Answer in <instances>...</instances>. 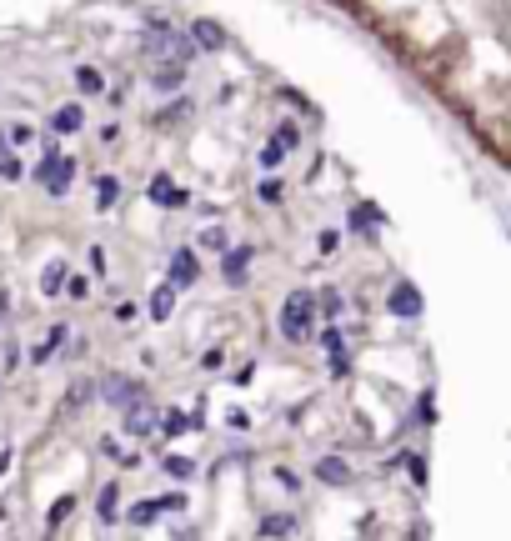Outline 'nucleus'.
<instances>
[{
  "label": "nucleus",
  "instance_id": "17",
  "mask_svg": "<svg viewBox=\"0 0 511 541\" xmlns=\"http://www.w3.org/2000/svg\"><path fill=\"white\" fill-rule=\"evenodd\" d=\"M341 346H346V341H341V331H336V326H326V331H321V351L331 356V366H336V371L346 366V351H341Z\"/></svg>",
  "mask_w": 511,
  "mask_h": 541
},
{
  "label": "nucleus",
  "instance_id": "7",
  "mask_svg": "<svg viewBox=\"0 0 511 541\" xmlns=\"http://www.w3.org/2000/svg\"><path fill=\"white\" fill-rule=\"evenodd\" d=\"M386 311H391L396 321H416V316H421V291H416L411 281H396L391 296H386Z\"/></svg>",
  "mask_w": 511,
  "mask_h": 541
},
{
  "label": "nucleus",
  "instance_id": "5",
  "mask_svg": "<svg viewBox=\"0 0 511 541\" xmlns=\"http://www.w3.org/2000/svg\"><path fill=\"white\" fill-rule=\"evenodd\" d=\"M96 396L126 411V406L141 396V386H136V376H121V371H111V376H101V381H96Z\"/></svg>",
  "mask_w": 511,
  "mask_h": 541
},
{
  "label": "nucleus",
  "instance_id": "12",
  "mask_svg": "<svg viewBox=\"0 0 511 541\" xmlns=\"http://www.w3.org/2000/svg\"><path fill=\"white\" fill-rule=\"evenodd\" d=\"M181 81H186V61H156L151 66V86L156 91H176Z\"/></svg>",
  "mask_w": 511,
  "mask_h": 541
},
{
  "label": "nucleus",
  "instance_id": "9",
  "mask_svg": "<svg viewBox=\"0 0 511 541\" xmlns=\"http://www.w3.org/2000/svg\"><path fill=\"white\" fill-rule=\"evenodd\" d=\"M316 481H321V486H351L356 471H351L346 456H321V461H316Z\"/></svg>",
  "mask_w": 511,
  "mask_h": 541
},
{
  "label": "nucleus",
  "instance_id": "19",
  "mask_svg": "<svg viewBox=\"0 0 511 541\" xmlns=\"http://www.w3.org/2000/svg\"><path fill=\"white\" fill-rule=\"evenodd\" d=\"M191 426L201 431V416H196V421H191V416H181V411H166V416H161V436H186Z\"/></svg>",
  "mask_w": 511,
  "mask_h": 541
},
{
  "label": "nucleus",
  "instance_id": "13",
  "mask_svg": "<svg viewBox=\"0 0 511 541\" xmlns=\"http://www.w3.org/2000/svg\"><path fill=\"white\" fill-rule=\"evenodd\" d=\"M86 126V111H81V101H71V106H61L56 116H51V131L56 136H76Z\"/></svg>",
  "mask_w": 511,
  "mask_h": 541
},
{
  "label": "nucleus",
  "instance_id": "6",
  "mask_svg": "<svg viewBox=\"0 0 511 541\" xmlns=\"http://www.w3.org/2000/svg\"><path fill=\"white\" fill-rule=\"evenodd\" d=\"M296 146H301V131H296V126H276V131H271V141H266V151H261V166H266V171H276V166H281Z\"/></svg>",
  "mask_w": 511,
  "mask_h": 541
},
{
  "label": "nucleus",
  "instance_id": "24",
  "mask_svg": "<svg viewBox=\"0 0 511 541\" xmlns=\"http://www.w3.org/2000/svg\"><path fill=\"white\" fill-rule=\"evenodd\" d=\"M76 86H81V96H101V91H106L101 71H91V66H81V71H76Z\"/></svg>",
  "mask_w": 511,
  "mask_h": 541
},
{
  "label": "nucleus",
  "instance_id": "1",
  "mask_svg": "<svg viewBox=\"0 0 511 541\" xmlns=\"http://www.w3.org/2000/svg\"><path fill=\"white\" fill-rule=\"evenodd\" d=\"M311 321H316V291H291L281 301V331L291 341H306L311 336Z\"/></svg>",
  "mask_w": 511,
  "mask_h": 541
},
{
  "label": "nucleus",
  "instance_id": "8",
  "mask_svg": "<svg viewBox=\"0 0 511 541\" xmlns=\"http://www.w3.org/2000/svg\"><path fill=\"white\" fill-rule=\"evenodd\" d=\"M146 201H151V206H166V211H181L191 196H186V191H181L171 176H151V186H146Z\"/></svg>",
  "mask_w": 511,
  "mask_h": 541
},
{
  "label": "nucleus",
  "instance_id": "30",
  "mask_svg": "<svg viewBox=\"0 0 511 541\" xmlns=\"http://www.w3.org/2000/svg\"><path fill=\"white\" fill-rule=\"evenodd\" d=\"M111 316H116V326H131V321H136V306H131V301H121Z\"/></svg>",
  "mask_w": 511,
  "mask_h": 541
},
{
  "label": "nucleus",
  "instance_id": "18",
  "mask_svg": "<svg viewBox=\"0 0 511 541\" xmlns=\"http://www.w3.org/2000/svg\"><path fill=\"white\" fill-rule=\"evenodd\" d=\"M61 341H66V326H56V331H51L41 346H31V366H46V361L56 356V346H61Z\"/></svg>",
  "mask_w": 511,
  "mask_h": 541
},
{
  "label": "nucleus",
  "instance_id": "29",
  "mask_svg": "<svg viewBox=\"0 0 511 541\" xmlns=\"http://www.w3.org/2000/svg\"><path fill=\"white\" fill-rule=\"evenodd\" d=\"M101 516H106V521H116V486H106V491H101Z\"/></svg>",
  "mask_w": 511,
  "mask_h": 541
},
{
  "label": "nucleus",
  "instance_id": "31",
  "mask_svg": "<svg viewBox=\"0 0 511 541\" xmlns=\"http://www.w3.org/2000/svg\"><path fill=\"white\" fill-rule=\"evenodd\" d=\"M0 176L16 181V176H21V161H16V156H0Z\"/></svg>",
  "mask_w": 511,
  "mask_h": 541
},
{
  "label": "nucleus",
  "instance_id": "16",
  "mask_svg": "<svg viewBox=\"0 0 511 541\" xmlns=\"http://www.w3.org/2000/svg\"><path fill=\"white\" fill-rule=\"evenodd\" d=\"M316 316H321V321H336V316H341V291L321 286V291H316Z\"/></svg>",
  "mask_w": 511,
  "mask_h": 541
},
{
  "label": "nucleus",
  "instance_id": "23",
  "mask_svg": "<svg viewBox=\"0 0 511 541\" xmlns=\"http://www.w3.org/2000/svg\"><path fill=\"white\" fill-rule=\"evenodd\" d=\"M161 471H166L171 481H191V476H196V461H186V456H166Z\"/></svg>",
  "mask_w": 511,
  "mask_h": 541
},
{
  "label": "nucleus",
  "instance_id": "36",
  "mask_svg": "<svg viewBox=\"0 0 511 541\" xmlns=\"http://www.w3.org/2000/svg\"><path fill=\"white\" fill-rule=\"evenodd\" d=\"M276 481H281V486H286V491H296V486H301V481H296V476H291V471H286V466H276Z\"/></svg>",
  "mask_w": 511,
  "mask_h": 541
},
{
  "label": "nucleus",
  "instance_id": "22",
  "mask_svg": "<svg viewBox=\"0 0 511 541\" xmlns=\"http://www.w3.org/2000/svg\"><path fill=\"white\" fill-rule=\"evenodd\" d=\"M201 251H221V256H226V251H231L226 226H206V231H201Z\"/></svg>",
  "mask_w": 511,
  "mask_h": 541
},
{
  "label": "nucleus",
  "instance_id": "14",
  "mask_svg": "<svg viewBox=\"0 0 511 541\" xmlns=\"http://www.w3.org/2000/svg\"><path fill=\"white\" fill-rule=\"evenodd\" d=\"M171 311H176V286L166 281V286H156V291H151L146 316H151V321H171Z\"/></svg>",
  "mask_w": 511,
  "mask_h": 541
},
{
  "label": "nucleus",
  "instance_id": "15",
  "mask_svg": "<svg viewBox=\"0 0 511 541\" xmlns=\"http://www.w3.org/2000/svg\"><path fill=\"white\" fill-rule=\"evenodd\" d=\"M246 266H251V251H246V246H241V251H226V256H221L226 286H241V281H246Z\"/></svg>",
  "mask_w": 511,
  "mask_h": 541
},
{
  "label": "nucleus",
  "instance_id": "35",
  "mask_svg": "<svg viewBox=\"0 0 511 541\" xmlns=\"http://www.w3.org/2000/svg\"><path fill=\"white\" fill-rule=\"evenodd\" d=\"M316 251H321V256H331V251H336V231H326V236H316Z\"/></svg>",
  "mask_w": 511,
  "mask_h": 541
},
{
  "label": "nucleus",
  "instance_id": "25",
  "mask_svg": "<svg viewBox=\"0 0 511 541\" xmlns=\"http://www.w3.org/2000/svg\"><path fill=\"white\" fill-rule=\"evenodd\" d=\"M116 196H121V181H116V176H101V181H96V201H101V211H111Z\"/></svg>",
  "mask_w": 511,
  "mask_h": 541
},
{
  "label": "nucleus",
  "instance_id": "20",
  "mask_svg": "<svg viewBox=\"0 0 511 541\" xmlns=\"http://www.w3.org/2000/svg\"><path fill=\"white\" fill-rule=\"evenodd\" d=\"M161 511H166V501H136V506L126 511V521H131V526H151Z\"/></svg>",
  "mask_w": 511,
  "mask_h": 541
},
{
  "label": "nucleus",
  "instance_id": "26",
  "mask_svg": "<svg viewBox=\"0 0 511 541\" xmlns=\"http://www.w3.org/2000/svg\"><path fill=\"white\" fill-rule=\"evenodd\" d=\"M296 531V516H266L261 521V536H291Z\"/></svg>",
  "mask_w": 511,
  "mask_h": 541
},
{
  "label": "nucleus",
  "instance_id": "32",
  "mask_svg": "<svg viewBox=\"0 0 511 541\" xmlns=\"http://www.w3.org/2000/svg\"><path fill=\"white\" fill-rule=\"evenodd\" d=\"M191 116V101H176V106H166V121H186Z\"/></svg>",
  "mask_w": 511,
  "mask_h": 541
},
{
  "label": "nucleus",
  "instance_id": "21",
  "mask_svg": "<svg viewBox=\"0 0 511 541\" xmlns=\"http://www.w3.org/2000/svg\"><path fill=\"white\" fill-rule=\"evenodd\" d=\"M66 271H71L66 261H51V266L41 271V291H46V296H56V291L66 286Z\"/></svg>",
  "mask_w": 511,
  "mask_h": 541
},
{
  "label": "nucleus",
  "instance_id": "10",
  "mask_svg": "<svg viewBox=\"0 0 511 541\" xmlns=\"http://www.w3.org/2000/svg\"><path fill=\"white\" fill-rule=\"evenodd\" d=\"M191 46L196 51H226V31L216 21H191Z\"/></svg>",
  "mask_w": 511,
  "mask_h": 541
},
{
  "label": "nucleus",
  "instance_id": "2",
  "mask_svg": "<svg viewBox=\"0 0 511 541\" xmlns=\"http://www.w3.org/2000/svg\"><path fill=\"white\" fill-rule=\"evenodd\" d=\"M146 56L151 61H186V41L166 21H156V26H146Z\"/></svg>",
  "mask_w": 511,
  "mask_h": 541
},
{
  "label": "nucleus",
  "instance_id": "28",
  "mask_svg": "<svg viewBox=\"0 0 511 541\" xmlns=\"http://www.w3.org/2000/svg\"><path fill=\"white\" fill-rule=\"evenodd\" d=\"M71 401H76V406L96 401V381H76V386H71Z\"/></svg>",
  "mask_w": 511,
  "mask_h": 541
},
{
  "label": "nucleus",
  "instance_id": "33",
  "mask_svg": "<svg viewBox=\"0 0 511 541\" xmlns=\"http://www.w3.org/2000/svg\"><path fill=\"white\" fill-rule=\"evenodd\" d=\"M66 291H71V296H86L91 281H86V276H66Z\"/></svg>",
  "mask_w": 511,
  "mask_h": 541
},
{
  "label": "nucleus",
  "instance_id": "27",
  "mask_svg": "<svg viewBox=\"0 0 511 541\" xmlns=\"http://www.w3.org/2000/svg\"><path fill=\"white\" fill-rule=\"evenodd\" d=\"M281 196H286V186H281L276 176H266V181H261V201H266V206H276Z\"/></svg>",
  "mask_w": 511,
  "mask_h": 541
},
{
  "label": "nucleus",
  "instance_id": "4",
  "mask_svg": "<svg viewBox=\"0 0 511 541\" xmlns=\"http://www.w3.org/2000/svg\"><path fill=\"white\" fill-rule=\"evenodd\" d=\"M71 176H76V161H66V156H56V161H41V166H36V181H41V186H46V196H56V201L71 191Z\"/></svg>",
  "mask_w": 511,
  "mask_h": 541
},
{
  "label": "nucleus",
  "instance_id": "11",
  "mask_svg": "<svg viewBox=\"0 0 511 541\" xmlns=\"http://www.w3.org/2000/svg\"><path fill=\"white\" fill-rule=\"evenodd\" d=\"M196 276H201L196 251H176V256H171V286H176V291H181V286H196Z\"/></svg>",
  "mask_w": 511,
  "mask_h": 541
},
{
  "label": "nucleus",
  "instance_id": "3",
  "mask_svg": "<svg viewBox=\"0 0 511 541\" xmlns=\"http://www.w3.org/2000/svg\"><path fill=\"white\" fill-rule=\"evenodd\" d=\"M161 416H166V411H161L156 401H146V396H136V401L126 406V416H121V426H126L131 436H156V431H161Z\"/></svg>",
  "mask_w": 511,
  "mask_h": 541
},
{
  "label": "nucleus",
  "instance_id": "34",
  "mask_svg": "<svg viewBox=\"0 0 511 541\" xmlns=\"http://www.w3.org/2000/svg\"><path fill=\"white\" fill-rule=\"evenodd\" d=\"M226 426H236V431H246V426H251V416H246V411L236 406V411H226Z\"/></svg>",
  "mask_w": 511,
  "mask_h": 541
}]
</instances>
